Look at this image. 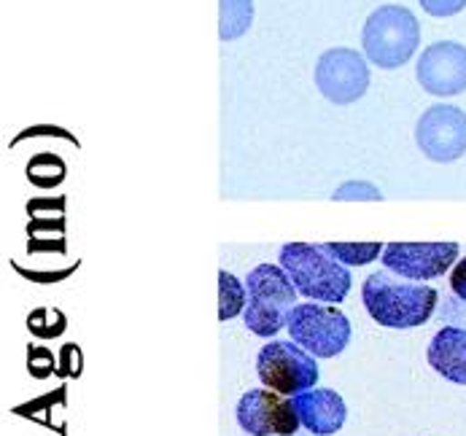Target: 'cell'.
<instances>
[{
  "label": "cell",
  "mask_w": 466,
  "mask_h": 436,
  "mask_svg": "<svg viewBox=\"0 0 466 436\" xmlns=\"http://www.w3.org/2000/svg\"><path fill=\"white\" fill-rule=\"evenodd\" d=\"M254 22V0H218V38L238 41Z\"/></svg>",
  "instance_id": "5bb4252c"
},
{
  "label": "cell",
  "mask_w": 466,
  "mask_h": 436,
  "mask_svg": "<svg viewBox=\"0 0 466 436\" xmlns=\"http://www.w3.org/2000/svg\"><path fill=\"white\" fill-rule=\"evenodd\" d=\"M291 401L299 415V423L310 434L332 436L348 421V407H345L342 396L332 388H310V390L297 393Z\"/></svg>",
  "instance_id": "7c38bea8"
},
{
  "label": "cell",
  "mask_w": 466,
  "mask_h": 436,
  "mask_svg": "<svg viewBox=\"0 0 466 436\" xmlns=\"http://www.w3.org/2000/svg\"><path fill=\"white\" fill-rule=\"evenodd\" d=\"M418 3L431 16H456L466 8V0H418Z\"/></svg>",
  "instance_id": "ac0fdd59"
},
{
  "label": "cell",
  "mask_w": 466,
  "mask_h": 436,
  "mask_svg": "<svg viewBox=\"0 0 466 436\" xmlns=\"http://www.w3.org/2000/svg\"><path fill=\"white\" fill-rule=\"evenodd\" d=\"M280 267L291 278L294 289L310 302L339 305L350 291V269L329 256L324 246L313 243H289L278 256Z\"/></svg>",
  "instance_id": "7a4b0ae2"
},
{
  "label": "cell",
  "mask_w": 466,
  "mask_h": 436,
  "mask_svg": "<svg viewBox=\"0 0 466 436\" xmlns=\"http://www.w3.org/2000/svg\"><path fill=\"white\" fill-rule=\"evenodd\" d=\"M420 89L434 97H456L466 92V46L456 41H437L420 52L415 67Z\"/></svg>",
  "instance_id": "8fae6325"
},
{
  "label": "cell",
  "mask_w": 466,
  "mask_h": 436,
  "mask_svg": "<svg viewBox=\"0 0 466 436\" xmlns=\"http://www.w3.org/2000/svg\"><path fill=\"white\" fill-rule=\"evenodd\" d=\"M361 302L378 326L415 329L434 315L437 291L426 283H404L400 275L380 269L364 280Z\"/></svg>",
  "instance_id": "6da1fadb"
},
{
  "label": "cell",
  "mask_w": 466,
  "mask_h": 436,
  "mask_svg": "<svg viewBox=\"0 0 466 436\" xmlns=\"http://www.w3.org/2000/svg\"><path fill=\"white\" fill-rule=\"evenodd\" d=\"M316 86L334 106H350L370 89L367 57L348 46L327 49L316 63Z\"/></svg>",
  "instance_id": "52a82bcc"
},
{
  "label": "cell",
  "mask_w": 466,
  "mask_h": 436,
  "mask_svg": "<svg viewBox=\"0 0 466 436\" xmlns=\"http://www.w3.org/2000/svg\"><path fill=\"white\" fill-rule=\"evenodd\" d=\"M451 289H453V294H456L459 299H464L466 302V256L456 264V269H453V275H451Z\"/></svg>",
  "instance_id": "d6986e66"
},
{
  "label": "cell",
  "mask_w": 466,
  "mask_h": 436,
  "mask_svg": "<svg viewBox=\"0 0 466 436\" xmlns=\"http://www.w3.org/2000/svg\"><path fill=\"white\" fill-rule=\"evenodd\" d=\"M246 302H248L246 283H240L232 272L221 269L218 272V320L227 323V320L238 318L246 310Z\"/></svg>",
  "instance_id": "9a60e30c"
},
{
  "label": "cell",
  "mask_w": 466,
  "mask_h": 436,
  "mask_svg": "<svg viewBox=\"0 0 466 436\" xmlns=\"http://www.w3.org/2000/svg\"><path fill=\"white\" fill-rule=\"evenodd\" d=\"M324 250L334 256L339 264L364 267V264L375 261L378 256H383L386 246L380 240H375V243H324Z\"/></svg>",
  "instance_id": "2e32d148"
},
{
  "label": "cell",
  "mask_w": 466,
  "mask_h": 436,
  "mask_svg": "<svg viewBox=\"0 0 466 436\" xmlns=\"http://www.w3.org/2000/svg\"><path fill=\"white\" fill-rule=\"evenodd\" d=\"M415 143L431 162L448 165L466 154V114L459 106L437 103L415 125Z\"/></svg>",
  "instance_id": "ba28073f"
},
{
  "label": "cell",
  "mask_w": 466,
  "mask_h": 436,
  "mask_svg": "<svg viewBox=\"0 0 466 436\" xmlns=\"http://www.w3.org/2000/svg\"><path fill=\"white\" fill-rule=\"evenodd\" d=\"M248 302L243 310V320L251 334L257 337H275L286 329L289 315L299 305L297 289L280 264H259L248 272L246 280Z\"/></svg>",
  "instance_id": "277c9868"
},
{
  "label": "cell",
  "mask_w": 466,
  "mask_h": 436,
  "mask_svg": "<svg viewBox=\"0 0 466 436\" xmlns=\"http://www.w3.org/2000/svg\"><path fill=\"white\" fill-rule=\"evenodd\" d=\"M459 243H389L383 250V267L400 278L423 283L442 278L453 261H459Z\"/></svg>",
  "instance_id": "30bf717a"
},
{
  "label": "cell",
  "mask_w": 466,
  "mask_h": 436,
  "mask_svg": "<svg viewBox=\"0 0 466 436\" xmlns=\"http://www.w3.org/2000/svg\"><path fill=\"white\" fill-rule=\"evenodd\" d=\"M364 57L380 70H397L412 60L420 46L418 16L397 3L380 5L370 14L361 33Z\"/></svg>",
  "instance_id": "3957f363"
},
{
  "label": "cell",
  "mask_w": 466,
  "mask_h": 436,
  "mask_svg": "<svg viewBox=\"0 0 466 436\" xmlns=\"http://www.w3.org/2000/svg\"><path fill=\"white\" fill-rule=\"evenodd\" d=\"M286 329L291 340L316 359H334L350 342V320L334 305H297Z\"/></svg>",
  "instance_id": "5b68a950"
},
{
  "label": "cell",
  "mask_w": 466,
  "mask_h": 436,
  "mask_svg": "<svg viewBox=\"0 0 466 436\" xmlns=\"http://www.w3.org/2000/svg\"><path fill=\"white\" fill-rule=\"evenodd\" d=\"M332 199H337V202H345V199H370V202H375V199H383V194H380V188L367 184V181H348V184H342L334 191Z\"/></svg>",
  "instance_id": "e0dca14e"
},
{
  "label": "cell",
  "mask_w": 466,
  "mask_h": 436,
  "mask_svg": "<svg viewBox=\"0 0 466 436\" xmlns=\"http://www.w3.org/2000/svg\"><path fill=\"white\" fill-rule=\"evenodd\" d=\"M257 374L269 390L297 396L302 390L316 388L319 364L316 356H310L294 340H269L257 356Z\"/></svg>",
  "instance_id": "8992f818"
},
{
  "label": "cell",
  "mask_w": 466,
  "mask_h": 436,
  "mask_svg": "<svg viewBox=\"0 0 466 436\" xmlns=\"http://www.w3.org/2000/svg\"><path fill=\"white\" fill-rule=\"evenodd\" d=\"M235 415L238 426L251 436H294L302 426L294 401L269 388L243 393Z\"/></svg>",
  "instance_id": "9c48e42d"
},
{
  "label": "cell",
  "mask_w": 466,
  "mask_h": 436,
  "mask_svg": "<svg viewBox=\"0 0 466 436\" xmlns=\"http://www.w3.org/2000/svg\"><path fill=\"white\" fill-rule=\"evenodd\" d=\"M431 370L445 380L466 385V329L461 326H442L426 350Z\"/></svg>",
  "instance_id": "4fadbf2b"
}]
</instances>
